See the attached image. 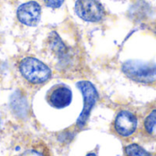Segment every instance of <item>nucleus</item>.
Returning <instances> with one entry per match:
<instances>
[{"label":"nucleus","instance_id":"12","mask_svg":"<svg viewBox=\"0 0 156 156\" xmlns=\"http://www.w3.org/2000/svg\"><path fill=\"white\" fill-rule=\"evenodd\" d=\"M17 156H46L42 151H39L37 149H29L24 152L23 154Z\"/></svg>","mask_w":156,"mask_h":156},{"label":"nucleus","instance_id":"13","mask_svg":"<svg viewBox=\"0 0 156 156\" xmlns=\"http://www.w3.org/2000/svg\"><path fill=\"white\" fill-rule=\"evenodd\" d=\"M86 156H97V155H96V154H94V153H90V154H88Z\"/></svg>","mask_w":156,"mask_h":156},{"label":"nucleus","instance_id":"6","mask_svg":"<svg viewBox=\"0 0 156 156\" xmlns=\"http://www.w3.org/2000/svg\"><path fill=\"white\" fill-rule=\"evenodd\" d=\"M47 101L53 108L64 109L72 101V91L68 86L58 84L50 89L47 96Z\"/></svg>","mask_w":156,"mask_h":156},{"label":"nucleus","instance_id":"15","mask_svg":"<svg viewBox=\"0 0 156 156\" xmlns=\"http://www.w3.org/2000/svg\"><path fill=\"white\" fill-rule=\"evenodd\" d=\"M0 72H1V69H0Z\"/></svg>","mask_w":156,"mask_h":156},{"label":"nucleus","instance_id":"14","mask_svg":"<svg viewBox=\"0 0 156 156\" xmlns=\"http://www.w3.org/2000/svg\"><path fill=\"white\" fill-rule=\"evenodd\" d=\"M154 32L155 33V35H156V25H155V27H154Z\"/></svg>","mask_w":156,"mask_h":156},{"label":"nucleus","instance_id":"9","mask_svg":"<svg viewBox=\"0 0 156 156\" xmlns=\"http://www.w3.org/2000/svg\"><path fill=\"white\" fill-rule=\"evenodd\" d=\"M144 127L149 134L156 135V110H154L145 119Z\"/></svg>","mask_w":156,"mask_h":156},{"label":"nucleus","instance_id":"3","mask_svg":"<svg viewBox=\"0 0 156 156\" xmlns=\"http://www.w3.org/2000/svg\"><path fill=\"white\" fill-rule=\"evenodd\" d=\"M77 87L81 91L82 96H83V101H84L82 112L80 113L77 121V126L81 129L87 123L90 112L99 99V93L95 86L91 82L87 81V80L79 81L77 83Z\"/></svg>","mask_w":156,"mask_h":156},{"label":"nucleus","instance_id":"8","mask_svg":"<svg viewBox=\"0 0 156 156\" xmlns=\"http://www.w3.org/2000/svg\"><path fill=\"white\" fill-rule=\"evenodd\" d=\"M48 40L49 48H51L52 52L55 55H57L58 58L63 59L68 57V55H69L68 48L56 31H52L49 34Z\"/></svg>","mask_w":156,"mask_h":156},{"label":"nucleus","instance_id":"1","mask_svg":"<svg viewBox=\"0 0 156 156\" xmlns=\"http://www.w3.org/2000/svg\"><path fill=\"white\" fill-rule=\"evenodd\" d=\"M18 70L22 78L32 85H42L52 77L50 68L34 57H26L20 60Z\"/></svg>","mask_w":156,"mask_h":156},{"label":"nucleus","instance_id":"5","mask_svg":"<svg viewBox=\"0 0 156 156\" xmlns=\"http://www.w3.org/2000/svg\"><path fill=\"white\" fill-rule=\"evenodd\" d=\"M18 21L27 27H36L41 17V6L36 1H28L20 5L16 10Z\"/></svg>","mask_w":156,"mask_h":156},{"label":"nucleus","instance_id":"10","mask_svg":"<svg viewBox=\"0 0 156 156\" xmlns=\"http://www.w3.org/2000/svg\"><path fill=\"white\" fill-rule=\"evenodd\" d=\"M125 153L127 156H152L147 151L138 144H133L125 148Z\"/></svg>","mask_w":156,"mask_h":156},{"label":"nucleus","instance_id":"7","mask_svg":"<svg viewBox=\"0 0 156 156\" xmlns=\"http://www.w3.org/2000/svg\"><path fill=\"white\" fill-rule=\"evenodd\" d=\"M114 128L116 133L122 136H131L137 128V118L133 113L128 111H122L118 113L115 122Z\"/></svg>","mask_w":156,"mask_h":156},{"label":"nucleus","instance_id":"2","mask_svg":"<svg viewBox=\"0 0 156 156\" xmlns=\"http://www.w3.org/2000/svg\"><path fill=\"white\" fill-rule=\"evenodd\" d=\"M122 71L134 81L152 83L156 80V65L139 60L126 61L122 65Z\"/></svg>","mask_w":156,"mask_h":156},{"label":"nucleus","instance_id":"4","mask_svg":"<svg viewBox=\"0 0 156 156\" xmlns=\"http://www.w3.org/2000/svg\"><path fill=\"white\" fill-rule=\"evenodd\" d=\"M77 16L84 21L97 23L105 16V9L97 0H77L75 3Z\"/></svg>","mask_w":156,"mask_h":156},{"label":"nucleus","instance_id":"11","mask_svg":"<svg viewBox=\"0 0 156 156\" xmlns=\"http://www.w3.org/2000/svg\"><path fill=\"white\" fill-rule=\"evenodd\" d=\"M46 6L52 8V9H57L62 5L65 0H43Z\"/></svg>","mask_w":156,"mask_h":156}]
</instances>
